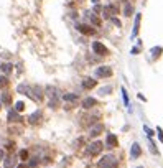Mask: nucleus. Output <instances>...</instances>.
I'll return each instance as SVG.
<instances>
[{
	"mask_svg": "<svg viewBox=\"0 0 163 168\" xmlns=\"http://www.w3.org/2000/svg\"><path fill=\"white\" fill-rule=\"evenodd\" d=\"M102 148H104L102 142L94 140V142H91L89 145L86 147V153H88V155H91V157H96V155H99V153L102 152Z\"/></svg>",
	"mask_w": 163,
	"mask_h": 168,
	"instance_id": "obj_1",
	"label": "nucleus"
},
{
	"mask_svg": "<svg viewBox=\"0 0 163 168\" xmlns=\"http://www.w3.org/2000/svg\"><path fill=\"white\" fill-rule=\"evenodd\" d=\"M112 73H114V71H112L111 66H99V68H96L94 76L97 79H105V78H111Z\"/></svg>",
	"mask_w": 163,
	"mask_h": 168,
	"instance_id": "obj_2",
	"label": "nucleus"
},
{
	"mask_svg": "<svg viewBox=\"0 0 163 168\" xmlns=\"http://www.w3.org/2000/svg\"><path fill=\"white\" fill-rule=\"evenodd\" d=\"M116 163H117V160L114 155H105V157H102V160H99L97 168H114Z\"/></svg>",
	"mask_w": 163,
	"mask_h": 168,
	"instance_id": "obj_3",
	"label": "nucleus"
},
{
	"mask_svg": "<svg viewBox=\"0 0 163 168\" xmlns=\"http://www.w3.org/2000/svg\"><path fill=\"white\" fill-rule=\"evenodd\" d=\"M92 51L96 53L97 56H107L109 55V48L100 41H94L92 43Z\"/></svg>",
	"mask_w": 163,
	"mask_h": 168,
	"instance_id": "obj_4",
	"label": "nucleus"
},
{
	"mask_svg": "<svg viewBox=\"0 0 163 168\" xmlns=\"http://www.w3.org/2000/svg\"><path fill=\"white\" fill-rule=\"evenodd\" d=\"M43 96H45V89L41 88V86H31V91H30V97L33 100H36V102H40L43 99Z\"/></svg>",
	"mask_w": 163,
	"mask_h": 168,
	"instance_id": "obj_5",
	"label": "nucleus"
},
{
	"mask_svg": "<svg viewBox=\"0 0 163 168\" xmlns=\"http://www.w3.org/2000/svg\"><path fill=\"white\" fill-rule=\"evenodd\" d=\"M76 28L81 31V33H84V35H88V36H92L94 33H96V30L92 27H89V25H86V23H78L76 25Z\"/></svg>",
	"mask_w": 163,
	"mask_h": 168,
	"instance_id": "obj_6",
	"label": "nucleus"
},
{
	"mask_svg": "<svg viewBox=\"0 0 163 168\" xmlns=\"http://www.w3.org/2000/svg\"><path fill=\"white\" fill-rule=\"evenodd\" d=\"M105 145H107V148H116V147H119V140H117L116 133H107Z\"/></svg>",
	"mask_w": 163,
	"mask_h": 168,
	"instance_id": "obj_7",
	"label": "nucleus"
},
{
	"mask_svg": "<svg viewBox=\"0 0 163 168\" xmlns=\"http://www.w3.org/2000/svg\"><path fill=\"white\" fill-rule=\"evenodd\" d=\"M81 86H83L84 89H94L96 86H97V81H96L94 78H84L83 79V83H81Z\"/></svg>",
	"mask_w": 163,
	"mask_h": 168,
	"instance_id": "obj_8",
	"label": "nucleus"
},
{
	"mask_svg": "<svg viewBox=\"0 0 163 168\" xmlns=\"http://www.w3.org/2000/svg\"><path fill=\"white\" fill-rule=\"evenodd\" d=\"M97 105V99L96 97H84L83 99V109H92V107H96Z\"/></svg>",
	"mask_w": 163,
	"mask_h": 168,
	"instance_id": "obj_9",
	"label": "nucleus"
},
{
	"mask_svg": "<svg viewBox=\"0 0 163 168\" xmlns=\"http://www.w3.org/2000/svg\"><path fill=\"white\" fill-rule=\"evenodd\" d=\"M86 18L91 22L92 27H100V18L97 15H94V12H86Z\"/></svg>",
	"mask_w": 163,
	"mask_h": 168,
	"instance_id": "obj_10",
	"label": "nucleus"
},
{
	"mask_svg": "<svg viewBox=\"0 0 163 168\" xmlns=\"http://www.w3.org/2000/svg\"><path fill=\"white\" fill-rule=\"evenodd\" d=\"M41 117H43V112H41V110H35L33 114H30V117H28V122L35 125V124H38V122L41 121Z\"/></svg>",
	"mask_w": 163,
	"mask_h": 168,
	"instance_id": "obj_11",
	"label": "nucleus"
},
{
	"mask_svg": "<svg viewBox=\"0 0 163 168\" xmlns=\"http://www.w3.org/2000/svg\"><path fill=\"white\" fill-rule=\"evenodd\" d=\"M102 130H104V124H100V122L99 124H94V125L91 127V130H89V135L91 137H97Z\"/></svg>",
	"mask_w": 163,
	"mask_h": 168,
	"instance_id": "obj_12",
	"label": "nucleus"
},
{
	"mask_svg": "<svg viewBox=\"0 0 163 168\" xmlns=\"http://www.w3.org/2000/svg\"><path fill=\"white\" fill-rule=\"evenodd\" d=\"M45 94L50 99L58 97V88H56V86H46V88H45Z\"/></svg>",
	"mask_w": 163,
	"mask_h": 168,
	"instance_id": "obj_13",
	"label": "nucleus"
},
{
	"mask_svg": "<svg viewBox=\"0 0 163 168\" xmlns=\"http://www.w3.org/2000/svg\"><path fill=\"white\" fill-rule=\"evenodd\" d=\"M140 153H142V148H140V145H138V143L135 142L132 145V150H130V157L133 158V160H135L137 157H140Z\"/></svg>",
	"mask_w": 163,
	"mask_h": 168,
	"instance_id": "obj_14",
	"label": "nucleus"
},
{
	"mask_svg": "<svg viewBox=\"0 0 163 168\" xmlns=\"http://www.w3.org/2000/svg\"><path fill=\"white\" fill-rule=\"evenodd\" d=\"M8 122H22V117L17 110H10L8 112Z\"/></svg>",
	"mask_w": 163,
	"mask_h": 168,
	"instance_id": "obj_15",
	"label": "nucleus"
},
{
	"mask_svg": "<svg viewBox=\"0 0 163 168\" xmlns=\"http://www.w3.org/2000/svg\"><path fill=\"white\" fill-rule=\"evenodd\" d=\"M15 157H5V160H3V166H5V168H13V166H15Z\"/></svg>",
	"mask_w": 163,
	"mask_h": 168,
	"instance_id": "obj_16",
	"label": "nucleus"
},
{
	"mask_svg": "<svg viewBox=\"0 0 163 168\" xmlns=\"http://www.w3.org/2000/svg\"><path fill=\"white\" fill-rule=\"evenodd\" d=\"M150 55H152V58H153V59H157L160 55H163V48H161V46H155V48H152V50H150Z\"/></svg>",
	"mask_w": 163,
	"mask_h": 168,
	"instance_id": "obj_17",
	"label": "nucleus"
},
{
	"mask_svg": "<svg viewBox=\"0 0 163 168\" xmlns=\"http://www.w3.org/2000/svg\"><path fill=\"white\" fill-rule=\"evenodd\" d=\"M12 69H13V66L10 64V63H2V64H0V71H2V73L3 74H10L12 73Z\"/></svg>",
	"mask_w": 163,
	"mask_h": 168,
	"instance_id": "obj_18",
	"label": "nucleus"
},
{
	"mask_svg": "<svg viewBox=\"0 0 163 168\" xmlns=\"http://www.w3.org/2000/svg\"><path fill=\"white\" fill-rule=\"evenodd\" d=\"M18 92H22V94H26V96H30V91H31V86H28V84H20L17 88Z\"/></svg>",
	"mask_w": 163,
	"mask_h": 168,
	"instance_id": "obj_19",
	"label": "nucleus"
},
{
	"mask_svg": "<svg viewBox=\"0 0 163 168\" xmlns=\"http://www.w3.org/2000/svg\"><path fill=\"white\" fill-rule=\"evenodd\" d=\"M63 99L66 100V102H76L78 100V94H74V92H66L63 96Z\"/></svg>",
	"mask_w": 163,
	"mask_h": 168,
	"instance_id": "obj_20",
	"label": "nucleus"
},
{
	"mask_svg": "<svg viewBox=\"0 0 163 168\" xmlns=\"http://www.w3.org/2000/svg\"><path fill=\"white\" fill-rule=\"evenodd\" d=\"M140 18H142V15H140V13H137L135 23H133V33H132V36H135L137 33H138V27H140Z\"/></svg>",
	"mask_w": 163,
	"mask_h": 168,
	"instance_id": "obj_21",
	"label": "nucleus"
},
{
	"mask_svg": "<svg viewBox=\"0 0 163 168\" xmlns=\"http://www.w3.org/2000/svg\"><path fill=\"white\" fill-rule=\"evenodd\" d=\"M132 13H133V7H132L128 2H125V5H124V15H125V17H130Z\"/></svg>",
	"mask_w": 163,
	"mask_h": 168,
	"instance_id": "obj_22",
	"label": "nucleus"
},
{
	"mask_svg": "<svg viewBox=\"0 0 163 168\" xmlns=\"http://www.w3.org/2000/svg\"><path fill=\"white\" fill-rule=\"evenodd\" d=\"M112 92V86H105V88H100L99 89V94L100 96H109Z\"/></svg>",
	"mask_w": 163,
	"mask_h": 168,
	"instance_id": "obj_23",
	"label": "nucleus"
},
{
	"mask_svg": "<svg viewBox=\"0 0 163 168\" xmlns=\"http://www.w3.org/2000/svg\"><path fill=\"white\" fill-rule=\"evenodd\" d=\"M2 104H5V105L12 104V97H10V94H8V92H3L2 94Z\"/></svg>",
	"mask_w": 163,
	"mask_h": 168,
	"instance_id": "obj_24",
	"label": "nucleus"
},
{
	"mask_svg": "<svg viewBox=\"0 0 163 168\" xmlns=\"http://www.w3.org/2000/svg\"><path fill=\"white\" fill-rule=\"evenodd\" d=\"M48 105H50L51 109H56L59 105V99L58 97H53V99H50V102H48Z\"/></svg>",
	"mask_w": 163,
	"mask_h": 168,
	"instance_id": "obj_25",
	"label": "nucleus"
},
{
	"mask_svg": "<svg viewBox=\"0 0 163 168\" xmlns=\"http://www.w3.org/2000/svg\"><path fill=\"white\" fill-rule=\"evenodd\" d=\"M107 7H109V10H111V13H112V17H114V15H117V13H119V7L116 5V3H109Z\"/></svg>",
	"mask_w": 163,
	"mask_h": 168,
	"instance_id": "obj_26",
	"label": "nucleus"
},
{
	"mask_svg": "<svg viewBox=\"0 0 163 168\" xmlns=\"http://www.w3.org/2000/svg\"><path fill=\"white\" fill-rule=\"evenodd\" d=\"M7 84H8V78H7L5 74H2V76H0V89L5 88Z\"/></svg>",
	"mask_w": 163,
	"mask_h": 168,
	"instance_id": "obj_27",
	"label": "nucleus"
},
{
	"mask_svg": "<svg viewBox=\"0 0 163 168\" xmlns=\"http://www.w3.org/2000/svg\"><path fill=\"white\" fill-rule=\"evenodd\" d=\"M102 17L104 18H112V13H111V10H109V7L102 8Z\"/></svg>",
	"mask_w": 163,
	"mask_h": 168,
	"instance_id": "obj_28",
	"label": "nucleus"
},
{
	"mask_svg": "<svg viewBox=\"0 0 163 168\" xmlns=\"http://www.w3.org/2000/svg\"><path fill=\"white\" fill-rule=\"evenodd\" d=\"M23 109H25V102H22V100H18V102L15 104V110H17V112H22Z\"/></svg>",
	"mask_w": 163,
	"mask_h": 168,
	"instance_id": "obj_29",
	"label": "nucleus"
},
{
	"mask_svg": "<svg viewBox=\"0 0 163 168\" xmlns=\"http://www.w3.org/2000/svg\"><path fill=\"white\" fill-rule=\"evenodd\" d=\"M122 99H124V102H125V105L128 107V105H130V102H128V96H127V91L122 88Z\"/></svg>",
	"mask_w": 163,
	"mask_h": 168,
	"instance_id": "obj_30",
	"label": "nucleus"
},
{
	"mask_svg": "<svg viewBox=\"0 0 163 168\" xmlns=\"http://www.w3.org/2000/svg\"><path fill=\"white\" fill-rule=\"evenodd\" d=\"M148 142H150V150L153 155H158V150H157V147H155V143L152 142V138H148Z\"/></svg>",
	"mask_w": 163,
	"mask_h": 168,
	"instance_id": "obj_31",
	"label": "nucleus"
},
{
	"mask_svg": "<svg viewBox=\"0 0 163 168\" xmlns=\"http://www.w3.org/2000/svg\"><path fill=\"white\" fill-rule=\"evenodd\" d=\"M20 160H28V150H20Z\"/></svg>",
	"mask_w": 163,
	"mask_h": 168,
	"instance_id": "obj_32",
	"label": "nucleus"
},
{
	"mask_svg": "<svg viewBox=\"0 0 163 168\" xmlns=\"http://www.w3.org/2000/svg\"><path fill=\"white\" fill-rule=\"evenodd\" d=\"M143 130L147 132V135H148V138H152V137H153V130H152V129H148V127L145 125V127H143Z\"/></svg>",
	"mask_w": 163,
	"mask_h": 168,
	"instance_id": "obj_33",
	"label": "nucleus"
},
{
	"mask_svg": "<svg viewBox=\"0 0 163 168\" xmlns=\"http://www.w3.org/2000/svg\"><path fill=\"white\" fill-rule=\"evenodd\" d=\"M157 132H158V138H160V140L163 142V130H161L160 127H157Z\"/></svg>",
	"mask_w": 163,
	"mask_h": 168,
	"instance_id": "obj_34",
	"label": "nucleus"
},
{
	"mask_svg": "<svg viewBox=\"0 0 163 168\" xmlns=\"http://www.w3.org/2000/svg\"><path fill=\"white\" fill-rule=\"evenodd\" d=\"M36 160H38V158H31V162H30V165H28V166H36L38 165Z\"/></svg>",
	"mask_w": 163,
	"mask_h": 168,
	"instance_id": "obj_35",
	"label": "nucleus"
},
{
	"mask_svg": "<svg viewBox=\"0 0 163 168\" xmlns=\"http://www.w3.org/2000/svg\"><path fill=\"white\" fill-rule=\"evenodd\" d=\"M15 168H28V165H25V163H20V165H17Z\"/></svg>",
	"mask_w": 163,
	"mask_h": 168,
	"instance_id": "obj_36",
	"label": "nucleus"
},
{
	"mask_svg": "<svg viewBox=\"0 0 163 168\" xmlns=\"http://www.w3.org/2000/svg\"><path fill=\"white\" fill-rule=\"evenodd\" d=\"M112 22H114V23H116V25H117V27H120V22H119V20H117V18H114V17H112Z\"/></svg>",
	"mask_w": 163,
	"mask_h": 168,
	"instance_id": "obj_37",
	"label": "nucleus"
},
{
	"mask_svg": "<svg viewBox=\"0 0 163 168\" xmlns=\"http://www.w3.org/2000/svg\"><path fill=\"white\" fill-rule=\"evenodd\" d=\"M3 157H5V150H0V160H3Z\"/></svg>",
	"mask_w": 163,
	"mask_h": 168,
	"instance_id": "obj_38",
	"label": "nucleus"
},
{
	"mask_svg": "<svg viewBox=\"0 0 163 168\" xmlns=\"http://www.w3.org/2000/svg\"><path fill=\"white\" fill-rule=\"evenodd\" d=\"M92 3L94 5H99V0H92Z\"/></svg>",
	"mask_w": 163,
	"mask_h": 168,
	"instance_id": "obj_39",
	"label": "nucleus"
},
{
	"mask_svg": "<svg viewBox=\"0 0 163 168\" xmlns=\"http://www.w3.org/2000/svg\"><path fill=\"white\" fill-rule=\"evenodd\" d=\"M135 168H145V166H135Z\"/></svg>",
	"mask_w": 163,
	"mask_h": 168,
	"instance_id": "obj_40",
	"label": "nucleus"
},
{
	"mask_svg": "<svg viewBox=\"0 0 163 168\" xmlns=\"http://www.w3.org/2000/svg\"><path fill=\"white\" fill-rule=\"evenodd\" d=\"M0 107H2V104H0Z\"/></svg>",
	"mask_w": 163,
	"mask_h": 168,
	"instance_id": "obj_41",
	"label": "nucleus"
}]
</instances>
